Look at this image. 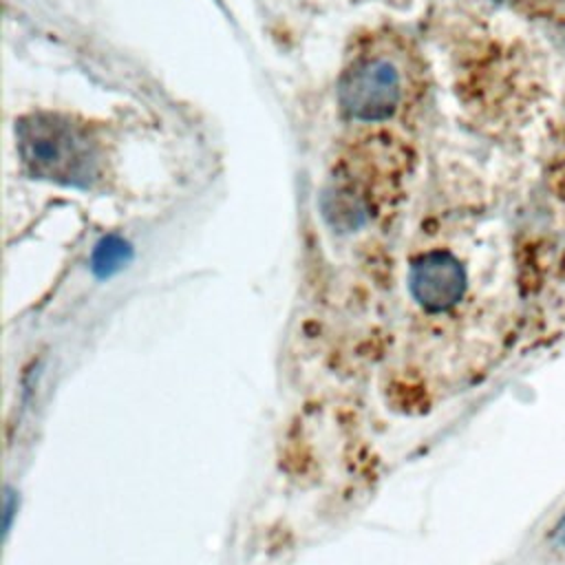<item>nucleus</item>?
<instances>
[{
    "label": "nucleus",
    "instance_id": "1",
    "mask_svg": "<svg viewBox=\"0 0 565 565\" xmlns=\"http://www.w3.org/2000/svg\"><path fill=\"white\" fill-rule=\"evenodd\" d=\"M15 137L22 163L38 179L93 188L104 174L106 159L99 139L71 117L31 113L20 119Z\"/></svg>",
    "mask_w": 565,
    "mask_h": 565
},
{
    "label": "nucleus",
    "instance_id": "2",
    "mask_svg": "<svg viewBox=\"0 0 565 565\" xmlns=\"http://www.w3.org/2000/svg\"><path fill=\"white\" fill-rule=\"evenodd\" d=\"M338 99L355 121H384L395 115L402 102V75L382 55L355 60L342 75Z\"/></svg>",
    "mask_w": 565,
    "mask_h": 565
},
{
    "label": "nucleus",
    "instance_id": "3",
    "mask_svg": "<svg viewBox=\"0 0 565 565\" xmlns=\"http://www.w3.org/2000/svg\"><path fill=\"white\" fill-rule=\"evenodd\" d=\"M406 282L411 298L426 313H446L463 298L468 276L455 254L448 249H428L413 258Z\"/></svg>",
    "mask_w": 565,
    "mask_h": 565
},
{
    "label": "nucleus",
    "instance_id": "4",
    "mask_svg": "<svg viewBox=\"0 0 565 565\" xmlns=\"http://www.w3.org/2000/svg\"><path fill=\"white\" fill-rule=\"evenodd\" d=\"M132 254H135L132 245L126 238L117 234L102 236L90 254V271L102 280L113 278L124 267H128V263L132 260Z\"/></svg>",
    "mask_w": 565,
    "mask_h": 565
},
{
    "label": "nucleus",
    "instance_id": "5",
    "mask_svg": "<svg viewBox=\"0 0 565 565\" xmlns=\"http://www.w3.org/2000/svg\"><path fill=\"white\" fill-rule=\"evenodd\" d=\"M18 508H20V494L18 490H13L11 486L4 488V497H2V536L4 541L9 539L15 516H18Z\"/></svg>",
    "mask_w": 565,
    "mask_h": 565
},
{
    "label": "nucleus",
    "instance_id": "6",
    "mask_svg": "<svg viewBox=\"0 0 565 565\" xmlns=\"http://www.w3.org/2000/svg\"><path fill=\"white\" fill-rule=\"evenodd\" d=\"M554 543L565 550V512H563L561 521H558L556 527H554Z\"/></svg>",
    "mask_w": 565,
    "mask_h": 565
}]
</instances>
